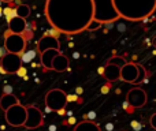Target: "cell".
I'll list each match as a JSON object with an SVG mask.
<instances>
[{
  "instance_id": "obj_1",
  "label": "cell",
  "mask_w": 156,
  "mask_h": 131,
  "mask_svg": "<svg viewBox=\"0 0 156 131\" xmlns=\"http://www.w3.org/2000/svg\"><path fill=\"white\" fill-rule=\"evenodd\" d=\"M45 16L48 22L63 34H78L94 19L92 0H47Z\"/></svg>"
},
{
  "instance_id": "obj_2",
  "label": "cell",
  "mask_w": 156,
  "mask_h": 131,
  "mask_svg": "<svg viewBox=\"0 0 156 131\" xmlns=\"http://www.w3.org/2000/svg\"><path fill=\"white\" fill-rule=\"evenodd\" d=\"M119 16L130 22L144 21L156 11V0H114Z\"/></svg>"
},
{
  "instance_id": "obj_3",
  "label": "cell",
  "mask_w": 156,
  "mask_h": 131,
  "mask_svg": "<svg viewBox=\"0 0 156 131\" xmlns=\"http://www.w3.org/2000/svg\"><path fill=\"white\" fill-rule=\"evenodd\" d=\"M94 7V21L100 23H111L118 21L119 16L114 0H92Z\"/></svg>"
},
{
  "instance_id": "obj_4",
  "label": "cell",
  "mask_w": 156,
  "mask_h": 131,
  "mask_svg": "<svg viewBox=\"0 0 156 131\" xmlns=\"http://www.w3.org/2000/svg\"><path fill=\"white\" fill-rule=\"evenodd\" d=\"M67 94L62 89H52L45 94V105L48 111H52V112L63 111L67 105Z\"/></svg>"
},
{
  "instance_id": "obj_5",
  "label": "cell",
  "mask_w": 156,
  "mask_h": 131,
  "mask_svg": "<svg viewBox=\"0 0 156 131\" xmlns=\"http://www.w3.org/2000/svg\"><path fill=\"white\" fill-rule=\"evenodd\" d=\"M4 119L10 126L12 127H25L27 119V108L19 102V104L11 107L4 112Z\"/></svg>"
},
{
  "instance_id": "obj_6",
  "label": "cell",
  "mask_w": 156,
  "mask_h": 131,
  "mask_svg": "<svg viewBox=\"0 0 156 131\" xmlns=\"http://www.w3.org/2000/svg\"><path fill=\"white\" fill-rule=\"evenodd\" d=\"M4 48L8 53H15L22 56L26 49V40L23 38V36L12 34V33L7 32L4 37Z\"/></svg>"
},
{
  "instance_id": "obj_7",
  "label": "cell",
  "mask_w": 156,
  "mask_h": 131,
  "mask_svg": "<svg viewBox=\"0 0 156 131\" xmlns=\"http://www.w3.org/2000/svg\"><path fill=\"white\" fill-rule=\"evenodd\" d=\"M22 57L21 55H15V53H8L0 62V68L3 72L5 74H16L22 67Z\"/></svg>"
},
{
  "instance_id": "obj_8",
  "label": "cell",
  "mask_w": 156,
  "mask_h": 131,
  "mask_svg": "<svg viewBox=\"0 0 156 131\" xmlns=\"http://www.w3.org/2000/svg\"><path fill=\"white\" fill-rule=\"evenodd\" d=\"M147 100H148V96L145 90L141 88L130 89L126 94V101L132 108H143L147 104Z\"/></svg>"
},
{
  "instance_id": "obj_9",
  "label": "cell",
  "mask_w": 156,
  "mask_h": 131,
  "mask_svg": "<svg viewBox=\"0 0 156 131\" xmlns=\"http://www.w3.org/2000/svg\"><path fill=\"white\" fill-rule=\"evenodd\" d=\"M26 108H27V119L26 123H25V129L27 130L38 129L44 123V116L41 113V111L37 107H33V105H27Z\"/></svg>"
},
{
  "instance_id": "obj_10",
  "label": "cell",
  "mask_w": 156,
  "mask_h": 131,
  "mask_svg": "<svg viewBox=\"0 0 156 131\" xmlns=\"http://www.w3.org/2000/svg\"><path fill=\"white\" fill-rule=\"evenodd\" d=\"M138 74H140L138 64H136V63H126V64L122 67L121 79L123 81V82L136 85L138 81Z\"/></svg>"
},
{
  "instance_id": "obj_11",
  "label": "cell",
  "mask_w": 156,
  "mask_h": 131,
  "mask_svg": "<svg viewBox=\"0 0 156 131\" xmlns=\"http://www.w3.org/2000/svg\"><path fill=\"white\" fill-rule=\"evenodd\" d=\"M48 49H56V51H60V44L59 41H58L56 37H54V36H44V37H41L40 40H38L37 43V51L38 53H43V52L48 51Z\"/></svg>"
},
{
  "instance_id": "obj_12",
  "label": "cell",
  "mask_w": 156,
  "mask_h": 131,
  "mask_svg": "<svg viewBox=\"0 0 156 131\" xmlns=\"http://www.w3.org/2000/svg\"><path fill=\"white\" fill-rule=\"evenodd\" d=\"M121 71L122 67L114 63H107L104 66V72H103V78L108 81V82H116L118 79H121Z\"/></svg>"
},
{
  "instance_id": "obj_13",
  "label": "cell",
  "mask_w": 156,
  "mask_h": 131,
  "mask_svg": "<svg viewBox=\"0 0 156 131\" xmlns=\"http://www.w3.org/2000/svg\"><path fill=\"white\" fill-rule=\"evenodd\" d=\"M25 30H26V19L15 16L11 22H8V32L12 33V34L22 36Z\"/></svg>"
},
{
  "instance_id": "obj_14",
  "label": "cell",
  "mask_w": 156,
  "mask_h": 131,
  "mask_svg": "<svg viewBox=\"0 0 156 131\" xmlns=\"http://www.w3.org/2000/svg\"><path fill=\"white\" fill-rule=\"evenodd\" d=\"M69 66H70V63H69L67 56L63 55L62 52H60L59 55H56V57H55L54 62H52V70L58 71V72H63V71H66V70H69Z\"/></svg>"
},
{
  "instance_id": "obj_15",
  "label": "cell",
  "mask_w": 156,
  "mask_h": 131,
  "mask_svg": "<svg viewBox=\"0 0 156 131\" xmlns=\"http://www.w3.org/2000/svg\"><path fill=\"white\" fill-rule=\"evenodd\" d=\"M59 53H60V51H56V49H48V51L43 52L40 56H41V64H43L44 68L52 70V62L56 57V55H59Z\"/></svg>"
},
{
  "instance_id": "obj_16",
  "label": "cell",
  "mask_w": 156,
  "mask_h": 131,
  "mask_svg": "<svg viewBox=\"0 0 156 131\" xmlns=\"http://www.w3.org/2000/svg\"><path fill=\"white\" fill-rule=\"evenodd\" d=\"M19 104V100L16 98L14 94H7V93H3V96L0 97V108H2L3 111H8L11 107H14V105Z\"/></svg>"
},
{
  "instance_id": "obj_17",
  "label": "cell",
  "mask_w": 156,
  "mask_h": 131,
  "mask_svg": "<svg viewBox=\"0 0 156 131\" xmlns=\"http://www.w3.org/2000/svg\"><path fill=\"white\" fill-rule=\"evenodd\" d=\"M74 131H101L100 127L92 120H83L74 127Z\"/></svg>"
},
{
  "instance_id": "obj_18",
  "label": "cell",
  "mask_w": 156,
  "mask_h": 131,
  "mask_svg": "<svg viewBox=\"0 0 156 131\" xmlns=\"http://www.w3.org/2000/svg\"><path fill=\"white\" fill-rule=\"evenodd\" d=\"M16 15L19 18L26 19L30 15V7L26 4H18V7H16Z\"/></svg>"
},
{
  "instance_id": "obj_19",
  "label": "cell",
  "mask_w": 156,
  "mask_h": 131,
  "mask_svg": "<svg viewBox=\"0 0 156 131\" xmlns=\"http://www.w3.org/2000/svg\"><path fill=\"white\" fill-rule=\"evenodd\" d=\"M3 15L5 16V19H7V22H11L16 15V8H11V7H5L4 10H3Z\"/></svg>"
},
{
  "instance_id": "obj_20",
  "label": "cell",
  "mask_w": 156,
  "mask_h": 131,
  "mask_svg": "<svg viewBox=\"0 0 156 131\" xmlns=\"http://www.w3.org/2000/svg\"><path fill=\"white\" fill-rule=\"evenodd\" d=\"M107 63H114V64H118V66L123 67L127 62H126V59H125V57H122V56H114V57H111Z\"/></svg>"
},
{
  "instance_id": "obj_21",
  "label": "cell",
  "mask_w": 156,
  "mask_h": 131,
  "mask_svg": "<svg viewBox=\"0 0 156 131\" xmlns=\"http://www.w3.org/2000/svg\"><path fill=\"white\" fill-rule=\"evenodd\" d=\"M34 55H36L34 51H27V52H25V53L21 56V57H22V63H29L30 60L34 59Z\"/></svg>"
},
{
  "instance_id": "obj_22",
  "label": "cell",
  "mask_w": 156,
  "mask_h": 131,
  "mask_svg": "<svg viewBox=\"0 0 156 131\" xmlns=\"http://www.w3.org/2000/svg\"><path fill=\"white\" fill-rule=\"evenodd\" d=\"M138 70H140V74H138V81L136 85H140L141 82H144V81H145V77H147V70L144 68V66L138 64Z\"/></svg>"
},
{
  "instance_id": "obj_23",
  "label": "cell",
  "mask_w": 156,
  "mask_h": 131,
  "mask_svg": "<svg viewBox=\"0 0 156 131\" xmlns=\"http://www.w3.org/2000/svg\"><path fill=\"white\" fill-rule=\"evenodd\" d=\"M101 25H103V23H100V22H97V21H94V19H93V21L90 22V25L88 26V30H89V32H93V30H96V29H99V27H101Z\"/></svg>"
},
{
  "instance_id": "obj_24",
  "label": "cell",
  "mask_w": 156,
  "mask_h": 131,
  "mask_svg": "<svg viewBox=\"0 0 156 131\" xmlns=\"http://www.w3.org/2000/svg\"><path fill=\"white\" fill-rule=\"evenodd\" d=\"M26 72H27V71H26V68H25V67L22 66V67H21V70H19V71L16 72V75H18V77H22V78H25V79H26V78H27V77H26Z\"/></svg>"
},
{
  "instance_id": "obj_25",
  "label": "cell",
  "mask_w": 156,
  "mask_h": 131,
  "mask_svg": "<svg viewBox=\"0 0 156 131\" xmlns=\"http://www.w3.org/2000/svg\"><path fill=\"white\" fill-rule=\"evenodd\" d=\"M149 123H151V127H152V129L156 130V113H154V115L151 116V119H149Z\"/></svg>"
},
{
  "instance_id": "obj_26",
  "label": "cell",
  "mask_w": 156,
  "mask_h": 131,
  "mask_svg": "<svg viewBox=\"0 0 156 131\" xmlns=\"http://www.w3.org/2000/svg\"><path fill=\"white\" fill-rule=\"evenodd\" d=\"M7 55V51H5V48H0V60L3 59V57Z\"/></svg>"
},
{
  "instance_id": "obj_27",
  "label": "cell",
  "mask_w": 156,
  "mask_h": 131,
  "mask_svg": "<svg viewBox=\"0 0 156 131\" xmlns=\"http://www.w3.org/2000/svg\"><path fill=\"white\" fill-rule=\"evenodd\" d=\"M67 100L69 101H77V96L76 94H71V96H69L67 94Z\"/></svg>"
},
{
  "instance_id": "obj_28",
  "label": "cell",
  "mask_w": 156,
  "mask_h": 131,
  "mask_svg": "<svg viewBox=\"0 0 156 131\" xmlns=\"http://www.w3.org/2000/svg\"><path fill=\"white\" fill-rule=\"evenodd\" d=\"M11 90H12V89H11V86H5L4 93H7V94H12V93H11Z\"/></svg>"
},
{
  "instance_id": "obj_29",
  "label": "cell",
  "mask_w": 156,
  "mask_h": 131,
  "mask_svg": "<svg viewBox=\"0 0 156 131\" xmlns=\"http://www.w3.org/2000/svg\"><path fill=\"white\" fill-rule=\"evenodd\" d=\"M108 90H110V86H107V85H105V86H103V89H101V91H103V93H108Z\"/></svg>"
},
{
  "instance_id": "obj_30",
  "label": "cell",
  "mask_w": 156,
  "mask_h": 131,
  "mask_svg": "<svg viewBox=\"0 0 156 131\" xmlns=\"http://www.w3.org/2000/svg\"><path fill=\"white\" fill-rule=\"evenodd\" d=\"M3 3H12V2H16V0H2Z\"/></svg>"
},
{
  "instance_id": "obj_31",
  "label": "cell",
  "mask_w": 156,
  "mask_h": 131,
  "mask_svg": "<svg viewBox=\"0 0 156 131\" xmlns=\"http://www.w3.org/2000/svg\"><path fill=\"white\" fill-rule=\"evenodd\" d=\"M2 14H3V10H2V8H0V15H2Z\"/></svg>"
},
{
  "instance_id": "obj_32",
  "label": "cell",
  "mask_w": 156,
  "mask_h": 131,
  "mask_svg": "<svg viewBox=\"0 0 156 131\" xmlns=\"http://www.w3.org/2000/svg\"><path fill=\"white\" fill-rule=\"evenodd\" d=\"M155 45H156V41H155Z\"/></svg>"
},
{
  "instance_id": "obj_33",
  "label": "cell",
  "mask_w": 156,
  "mask_h": 131,
  "mask_svg": "<svg viewBox=\"0 0 156 131\" xmlns=\"http://www.w3.org/2000/svg\"><path fill=\"white\" fill-rule=\"evenodd\" d=\"M16 2H19V0H16Z\"/></svg>"
}]
</instances>
